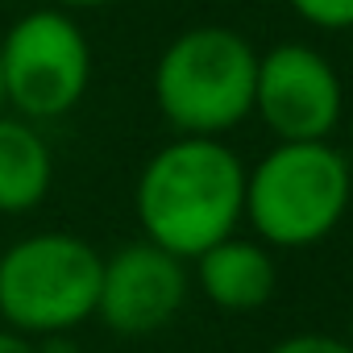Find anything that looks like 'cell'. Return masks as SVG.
<instances>
[{"mask_svg": "<svg viewBox=\"0 0 353 353\" xmlns=\"http://www.w3.org/2000/svg\"><path fill=\"white\" fill-rule=\"evenodd\" d=\"M141 237L196 262L208 245L245 225V162L225 137H170L133 183Z\"/></svg>", "mask_w": 353, "mask_h": 353, "instance_id": "cell-1", "label": "cell"}, {"mask_svg": "<svg viewBox=\"0 0 353 353\" xmlns=\"http://www.w3.org/2000/svg\"><path fill=\"white\" fill-rule=\"evenodd\" d=\"M353 204V166L328 141H274L245 166V225L270 250H307L336 233Z\"/></svg>", "mask_w": 353, "mask_h": 353, "instance_id": "cell-2", "label": "cell"}, {"mask_svg": "<svg viewBox=\"0 0 353 353\" xmlns=\"http://www.w3.org/2000/svg\"><path fill=\"white\" fill-rule=\"evenodd\" d=\"M258 50L233 26H192L174 34L150 75L154 108L174 133L225 137L254 117Z\"/></svg>", "mask_w": 353, "mask_h": 353, "instance_id": "cell-3", "label": "cell"}, {"mask_svg": "<svg viewBox=\"0 0 353 353\" xmlns=\"http://www.w3.org/2000/svg\"><path fill=\"white\" fill-rule=\"evenodd\" d=\"M104 254L75 233H30L0 250V320L34 341L96 320Z\"/></svg>", "mask_w": 353, "mask_h": 353, "instance_id": "cell-4", "label": "cell"}, {"mask_svg": "<svg viewBox=\"0 0 353 353\" xmlns=\"http://www.w3.org/2000/svg\"><path fill=\"white\" fill-rule=\"evenodd\" d=\"M0 79L5 108L34 125L79 108L92 83V46L75 13L59 5L21 13L0 34Z\"/></svg>", "mask_w": 353, "mask_h": 353, "instance_id": "cell-5", "label": "cell"}, {"mask_svg": "<svg viewBox=\"0 0 353 353\" xmlns=\"http://www.w3.org/2000/svg\"><path fill=\"white\" fill-rule=\"evenodd\" d=\"M345 112V83L328 54L307 42H279L258 54L254 117L274 141H328Z\"/></svg>", "mask_w": 353, "mask_h": 353, "instance_id": "cell-6", "label": "cell"}, {"mask_svg": "<svg viewBox=\"0 0 353 353\" xmlns=\"http://www.w3.org/2000/svg\"><path fill=\"white\" fill-rule=\"evenodd\" d=\"M188 295H192L188 262L141 237L133 245H121L112 258H104L96 320L112 336H129V341L154 336L183 312Z\"/></svg>", "mask_w": 353, "mask_h": 353, "instance_id": "cell-7", "label": "cell"}, {"mask_svg": "<svg viewBox=\"0 0 353 353\" xmlns=\"http://www.w3.org/2000/svg\"><path fill=\"white\" fill-rule=\"evenodd\" d=\"M196 283L204 299L221 312H258L270 303L279 287V266L274 250L262 245L258 237H225L208 245L196 262Z\"/></svg>", "mask_w": 353, "mask_h": 353, "instance_id": "cell-8", "label": "cell"}, {"mask_svg": "<svg viewBox=\"0 0 353 353\" xmlns=\"http://www.w3.org/2000/svg\"><path fill=\"white\" fill-rule=\"evenodd\" d=\"M54 183V154L42 129L17 112H0V216L34 212Z\"/></svg>", "mask_w": 353, "mask_h": 353, "instance_id": "cell-9", "label": "cell"}, {"mask_svg": "<svg viewBox=\"0 0 353 353\" xmlns=\"http://www.w3.org/2000/svg\"><path fill=\"white\" fill-rule=\"evenodd\" d=\"M287 9L312 30H328V34L353 30V0H287Z\"/></svg>", "mask_w": 353, "mask_h": 353, "instance_id": "cell-10", "label": "cell"}, {"mask_svg": "<svg viewBox=\"0 0 353 353\" xmlns=\"http://www.w3.org/2000/svg\"><path fill=\"white\" fill-rule=\"evenodd\" d=\"M270 353H353V345L332 332H295V336H283L279 345H270Z\"/></svg>", "mask_w": 353, "mask_h": 353, "instance_id": "cell-11", "label": "cell"}, {"mask_svg": "<svg viewBox=\"0 0 353 353\" xmlns=\"http://www.w3.org/2000/svg\"><path fill=\"white\" fill-rule=\"evenodd\" d=\"M0 353H42V349H38V341H34V336L13 332V328L0 324Z\"/></svg>", "mask_w": 353, "mask_h": 353, "instance_id": "cell-12", "label": "cell"}, {"mask_svg": "<svg viewBox=\"0 0 353 353\" xmlns=\"http://www.w3.org/2000/svg\"><path fill=\"white\" fill-rule=\"evenodd\" d=\"M59 9H67V13H88V9H104V5H112V0H54Z\"/></svg>", "mask_w": 353, "mask_h": 353, "instance_id": "cell-13", "label": "cell"}, {"mask_svg": "<svg viewBox=\"0 0 353 353\" xmlns=\"http://www.w3.org/2000/svg\"><path fill=\"white\" fill-rule=\"evenodd\" d=\"M345 341L353 345V312H349V332H345Z\"/></svg>", "mask_w": 353, "mask_h": 353, "instance_id": "cell-14", "label": "cell"}, {"mask_svg": "<svg viewBox=\"0 0 353 353\" xmlns=\"http://www.w3.org/2000/svg\"><path fill=\"white\" fill-rule=\"evenodd\" d=\"M0 112H5V79H0Z\"/></svg>", "mask_w": 353, "mask_h": 353, "instance_id": "cell-15", "label": "cell"}]
</instances>
